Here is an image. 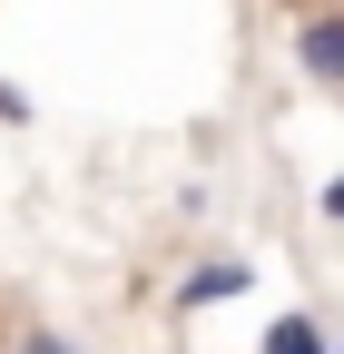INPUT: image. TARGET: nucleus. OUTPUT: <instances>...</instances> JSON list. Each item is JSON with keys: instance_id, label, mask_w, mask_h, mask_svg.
<instances>
[{"instance_id": "obj_1", "label": "nucleus", "mask_w": 344, "mask_h": 354, "mask_svg": "<svg viewBox=\"0 0 344 354\" xmlns=\"http://www.w3.org/2000/svg\"><path fill=\"white\" fill-rule=\"evenodd\" d=\"M246 286H256L246 256H207V266H187V276H178V295H167V305H178V315H207V305H236Z\"/></svg>"}, {"instance_id": "obj_2", "label": "nucleus", "mask_w": 344, "mask_h": 354, "mask_svg": "<svg viewBox=\"0 0 344 354\" xmlns=\"http://www.w3.org/2000/svg\"><path fill=\"white\" fill-rule=\"evenodd\" d=\"M295 69L315 88H344V10H305L295 20Z\"/></svg>"}, {"instance_id": "obj_3", "label": "nucleus", "mask_w": 344, "mask_h": 354, "mask_svg": "<svg viewBox=\"0 0 344 354\" xmlns=\"http://www.w3.org/2000/svg\"><path fill=\"white\" fill-rule=\"evenodd\" d=\"M256 354H334V335H325L315 315H276V325H266V344H256Z\"/></svg>"}, {"instance_id": "obj_4", "label": "nucleus", "mask_w": 344, "mask_h": 354, "mask_svg": "<svg viewBox=\"0 0 344 354\" xmlns=\"http://www.w3.org/2000/svg\"><path fill=\"white\" fill-rule=\"evenodd\" d=\"M20 354H89V344H69L59 325H30V335H20Z\"/></svg>"}, {"instance_id": "obj_5", "label": "nucleus", "mask_w": 344, "mask_h": 354, "mask_svg": "<svg viewBox=\"0 0 344 354\" xmlns=\"http://www.w3.org/2000/svg\"><path fill=\"white\" fill-rule=\"evenodd\" d=\"M0 118H30V99H20V88H10V79H0Z\"/></svg>"}, {"instance_id": "obj_6", "label": "nucleus", "mask_w": 344, "mask_h": 354, "mask_svg": "<svg viewBox=\"0 0 344 354\" xmlns=\"http://www.w3.org/2000/svg\"><path fill=\"white\" fill-rule=\"evenodd\" d=\"M325 216H334V227H344V177H334V187H325Z\"/></svg>"}]
</instances>
